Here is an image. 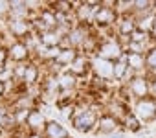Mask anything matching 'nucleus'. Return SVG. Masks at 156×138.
<instances>
[{
    "instance_id": "nucleus-24",
    "label": "nucleus",
    "mask_w": 156,
    "mask_h": 138,
    "mask_svg": "<svg viewBox=\"0 0 156 138\" xmlns=\"http://www.w3.org/2000/svg\"><path fill=\"white\" fill-rule=\"evenodd\" d=\"M11 11V8H9V2H4V0H0V19H2L4 15H8Z\"/></svg>"
},
{
    "instance_id": "nucleus-3",
    "label": "nucleus",
    "mask_w": 156,
    "mask_h": 138,
    "mask_svg": "<svg viewBox=\"0 0 156 138\" xmlns=\"http://www.w3.org/2000/svg\"><path fill=\"white\" fill-rule=\"evenodd\" d=\"M92 68H94V72L101 78V79H110L114 78V63L101 57V55H96L92 59Z\"/></svg>"
},
{
    "instance_id": "nucleus-27",
    "label": "nucleus",
    "mask_w": 156,
    "mask_h": 138,
    "mask_svg": "<svg viewBox=\"0 0 156 138\" xmlns=\"http://www.w3.org/2000/svg\"><path fill=\"white\" fill-rule=\"evenodd\" d=\"M151 90H152V92H154V94H156V79H154V81H152V85H151Z\"/></svg>"
},
{
    "instance_id": "nucleus-4",
    "label": "nucleus",
    "mask_w": 156,
    "mask_h": 138,
    "mask_svg": "<svg viewBox=\"0 0 156 138\" xmlns=\"http://www.w3.org/2000/svg\"><path fill=\"white\" fill-rule=\"evenodd\" d=\"M99 55L101 57H105V59H108V61H112V59H121V46H119V42L118 41H107V42H103L101 46H99Z\"/></svg>"
},
{
    "instance_id": "nucleus-13",
    "label": "nucleus",
    "mask_w": 156,
    "mask_h": 138,
    "mask_svg": "<svg viewBox=\"0 0 156 138\" xmlns=\"http://www.w3.org/2000/svg\"><path fill=\"white\" fill-rule=\"evenodd\" d=\"M98 125H99V133H114L118 129V120L114 116L105 114V116L99 118V123Z\"/></svg>"
},
{
    "instance_id": "nucleus-6",
    "label": "nucleus",
    "mask_w": 156,
    "mask_h": 138,
    "mask_svg": "<svg viewBox=\"0 0 156 138\" xmlns=\"http://www.w3.org/2000/svg\"><path fill=\"white\" fill-rule=\"evenodd\" d=\"M114 19H116L114 9H112V8H105L103 4H101L99 8H96V11H94V20H96L99 26L112 24V22H114Z\"/></svg>"
},
{
    "instance_id": "nucleus-19",
    "label": "nucleus",
    "mask_w": 156,
    "mask_h": 138,
    "mask_svg": "<svg viewBox=\"0 0 156 138\" xmlns=\"http://www.w3.org/2000/svg\"><path fill=\"white\" fill-rule=\"evenodd\" d=\"M37 76H39V68L35 64H28L26 66V74H24V81L28 85H31V83L37 81Z\"/></svg>"
},
{
    "instance_id": "nucleus-25",
    "label": "nucleus",
    "mask_w": 156,
    "mask_h": 138,
    "mask_svg": "<svg viewBox=\"0 0 156 138\" xmlns=\"http://www.w3.org/2000/svg\"><path fill=\"white\" fill-rule=\"evenodd\" d=\"M8 55H9V52H8V50H4V48H0V66H2V64L6 63Z\"/></svg>"
},
{
    "instance_id": "nucleus-29",
    "label": "nucleus",
    "mask_w": 156,
    "mask_h": 138,
    "mask_svg": "<svg viewBox=\"0 0 156 138\" xmlns=\"http://www.w3.org/2000/svg\"><path fill=\"white\" fill-rule=\"evenodd\" d=\"M30 138H42V136H39V134H31Z\"/></svg>"
},
{
    "instance_id": "nucleus-1",
    "label": "nucleus",
    "mask_w": 156,
    "mask_h": 138,
    "mask_svg": "<svg viewBox=\"0 0 156 138\" xmlns=\"http://www.w3.org/2000/svg\"><path fill=\"white\" fill-rule=\"evenodd\" d=\"M98 123V114L90 109H77L73 118V127L81 133H90Z\"/></svg>"
},
{
    "instance_id": "nucleus-10",
    "label": "nucleus",
    "mask_w": 156,
    "mask_h": 138,
    "mask_svg": "<svg viewBox=\"0 0 156 138\" xmlns=\"http://www.w3.org/2000/svg\"><path fill=\"white\" fill-rule=\"evenodd\" d=\"M44 131H46V136H48V138H68L66 129H64L59 122H50V123H46Z\"/></svg>"
},
{
    "instance_id": "nucleus-7",
    "label": "nucleus",
    "mask_w": 156,
    "mask_h": 138,
    "mask_svg": "<svg viewBox=\"0 0 156 138\" xmlns=\"http://www.w3.org/2000/svg\"><path fill=\"white\" fill-rule=\"evenodd\" d=\"M8 52H9V57H11L13 61H17V63L28 59V55H30V48H28L24 42H13Z\"/></svg>"
},
{
    "instance_id": "nucleus-2",
    "label": "nucleus",
    "mask_w": 156,
    "mask_h": 138,
    "mask_svg": "<svg viewBox=\"0 0 156 138\" xmlns=\"http://www.w3.org/2000/svg\"><path fill=\"white\" fill-rule=\"evenodd\" d=\"M134 116L141 122V123H147V122H152L156 118V100L152 98H143V100H138L136 107H134Z\"/></svg>"
},
{
    "instance_id": "nucleus-8",
    "label": "nucleus",
    "mask_w": 156,
    "mask_h": 138,
    "mask_svg": "<svg viewBox=\"0 0 156 138\" xmlns=\"http://www.w3.org/2000/svg\"><path fill=\"white\" fill-rule=\"evenodd\" d=\"M64 39L68 41V46H70V48H72V46H79V44H85L87 33H85L83 28H72V30L66 33Z\"/></svg>"
},
{
    "instance_id": "nucleus-22",
    "label": "nucleus",
    "mask_w": 156,
    "mask_h": 138,
    "mask_svg": "<svg viewBox=\"0 0 156 138\" xmlns=\"http://www.w3.org/2000/svg\"><path fill=\"white\" fill-rule=\"evenodd\" d=\"M145 64L151 68L152 72H156V48H152V50L147 53V57H145Z\"/></svg>"
},
{
    "instance_id": "nucleus-9",
    "label": "nucleus",
    "mask_w": 156,
    "mask_h": 138,
    "mask_svg": "<svg viewBox=\"0 0 156 138\" xmlns=\"http://www.w3.org/2000/svg\"><path fill=\"white\" fill-rule=\"evenodd\" d=\"M41 41H42L44 46H48V48H55V46H59V44L64 41V37L61 35V31H57V30H50V31H44V33L41 35Z\"/></svg>"
},
{
    "instance_id": "nucleus-15",
    "label": "nucleus",
    "mask_w": 156,
    "mask_h": 138,
    "mask_svg": "<svg viewBox=\"0 0 156 138\" xmlns=\"http://www.w3.org/2000/svg\"><path fill=\"white\" fill-rule=\"evenodd\" d=\"M75 83H77V76H73L72 72H64L61 78H59V87L62 90H72L75 89Z\"/></svg>"
},
{
    "instance_id": "nucleus-23",
    "label": "nucleus",
    "mask_w": 156,
    "mask_h": 138,
    "mask_svg": "<svg viewBox=\"0 0 156 138\" xmlns=\"http://www.w3.org/2000/svg\"><path fill=\"white\" fill-rule=\"evenodd\" d=\"M147 35H149V33H145V31H141V30H136V31L130 35V42H138V44H143V42L147 41Z\"/></svg>"
},
{
    "instance_id": "nucleus-12",
    "label": "nucleus",
    "mask_w": 156,
    "mask_h": 138,
    "mask_svg": "<svg viewBox=\"0 0 156 138\" xmlns=\"http://www.w3.org/2000/svg\"><path fill=\"white\" fill-rule=\"evenodd\" d=\"M26 122H28V125L31 129H42V127H46V120H44V114L41 111H30Z\"/></svg>"
},
{
    "instance_id": "nucleus-5",
    "label": "nucleus",
    "mask_w": 156,
    "mask_h": 138,
    "mask_svg": "<svg viewBox=\"0 0 156 138\" xmlns=\"http://www.w3.org/2000/svg\"><path fill=\"white\" fill-rule=\"evenodd\" d=\"M129 89H130V94H134L138 100L147 98V94L151 92V87H149L147 79L145 78H140V76H136V78L130 79V87Z\"/></svg>"
},
{
    "instance_id": "nucleus-18",
    "label": "nucleus",
    "mask_w": 156,
    "mask_h": 138,
    "mask_svg": "<svg viewBox=\"0 0 156 138\" xmlns=\"http://www.w3.org/2000/svg\"><path fill=\"white\" fill-rule=\"evenodd\" d=\"M136 30H138V24L132 19H121L119 20V33L121 35H129L130 37Z\"/></svg>"
},
{
    "instance_id": "nucleus-26",
    "label": "nucleus",
    "mask_w": 156,
    "mask_h": 138,
    "mask_svg": "<svg viewBox=\"0 0 156 138\" xmlns=\"http://www.w3.org/2000/svg\"><path fill=\"white\" fill-rule=\"evenodd\" d=\"M4 90H6V85H4V81H0V96L4 94Z\"/></svg>"
},
{
    "instance_id": "nucleus-17",
    "label": "nucleus",
    "mask_w": 156,
    "mask_h": 138,
    "mask_svg": "<svg viewBox=\"0 0 156 138\" xmlns=\"http://www.w3.org/2000/svg\"><path fill=\"white\" fill-rule=\"evenodd\" d=\"M77 19H79L81 22H87V20L94 19V8H90L88 2L81 4L79 8H77Z\"/></svg>"
},
{
    "instance_id": "nucleus-11",
    "label": "nucleus",
    "mask_w": 156,
    "mask_h": 138,
    "mask_svg": "<svg viewBox=\"0 0 156 138\" xmlns=\"http://www.w3.org/2000/svg\"><path fill=\"white\" fill-rule=\"evenodd\" d=\"M79 57L75 53V50L73 48H62L61 50V53H59V57L55 59V63L57 64H61V66H72L73 64V61Z\"/></svg>"
},
{
    "instance_id": "nucleus-16",
    "label": "nucleus",
    "mask_w": 156,
    "mask_h": 138,
    "mask_svg": "<svg viewBox=\"0 0 156 138\" xmlns=\"http://www.w3.org/2000/svg\"><path fill=\"white\" fill-rule=\"evenodd\" d=\"M9 22V31L13 35H26L30 31V26L26 20H8Z\"/></svg>"
},
{
    "instance_id": "nucleus-21",
    "label": "nucleus",
    "mask_w": 156,
    "mask_h": 138,
    "mask_svg": "<svg viewBox=\"0 0 156 138\" xmlns=\"http://www.w3.org/2000/svg\"><path fill=\"white\" fill-rule=\"evenodd\" d=\"M125 122H127V127L130 129V131H140V125H141V122L134 116V112H129L127 116H125Z\"/></svg>"
},
{
    "instance_id": "nucleus-14",
    "label": "nucleus",
    "mask_w": 156,
    "mask_h": 138,
    "mask_svg": "<svg viewBox=\"0 0 156 138\" xmlns=\"http://www.w3.org/2000/svg\"><path fill=\"white\" fill-rule=\"evenodd\" d=\"M127 64L132 70H141L145 66V57L143 53H127Z\"/></svg>"
},
{
    "instance_id": "nucleus-20",
    "label": "nucleus",
    "mask_w": 156,
    "mask_h": 138,
    "mask_svg": "<svg viewBox=\"0 0 156 138\" xmlns=\"http://www.w3.org/2000/svg\"><path fill=\"white\" fill-rule=\"evenodd\" d=\"M85 66H87V61H85V57H77V59L73 61V64L70 66V72H72L73 76L85 74Z\"/></svg>"
},
{
    "instance_id": "nucleus-28",
    "label": "nucleus",
    "mask_w": 156,
    "mask_h": 138,
    "mask_svg": "<svg viewBox=\"0 0 156 138\" xmlns=\"http://www.w3.org/2000/svg\"><path fill=\"white\" fill-rule=\"evenodd\" d=\"M152 35H154V39H156V19H154V26H152V31H151Z\"/></svg>"
}]
</instances>
